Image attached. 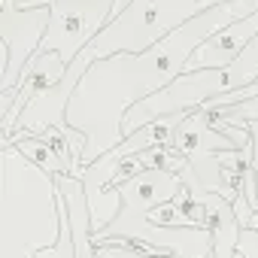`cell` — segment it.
<instances>
[{
	"label": "cell",
	"mask_w": 258,
	"mask_h": 258,
	"mask_svg": "<svg viewBox=\"0 0 258 258\" xmlns=\"http://www.w3.org/2000/svg\"><path fill=\"white\" fill-rule=\"evenodd\" d=\"M58 179L16 146L0 149V258H37L61 240Z\"/></svg>",
	"instance_id": "2"
},
{
	"label": "cell",
	"mask_w": 258,
	"mask_h": 258,
	"mask_svg": "<svg viewBox=\"0 0 258 258\" xmlns=\"http://www.w3.org/2000/svg\"><path fill=\"white\" fill-rule=\"evenodd\" d=\"M188 164V170L179 176L182 185L191 191V198H204L207 191H216L228 201L225 191V179H222V164H219V152H231L237 149L225 134H219L210 124V118L198 109L179 118L176 131H173V143H170Z\"/></svg>",
	"instance_id": "6"
},
{
	"label": "cell",
	"mask_w": 258,
	"mask_h": 258,
	"mask_svg": "<svg viewBox=\"0 0 258 258\" xmlns=\"http://www.w3.org/2000/svg\"><path fill=\"white\" fill-rule=\"evenodd\" d=\"M97 258H152V255L127 246V243H106V246L97 249Z\"/></svg>",
	"instance_id": "13"
},
{
	"label": "cell",
	"mask_w": 258,
	"mask_h": 258,
	"mask_svg": "<svg viewBox=\"0 0 258 258\" xmlns=\"http://www.w3.org/2000/svg\"><path fill=\"white\" fill-rule=\"evenodd\" d=\"M52 13L46 0H0V91L10 94L37 58Z\"/></svg>",
	"instance_id": "5"
},
{
	"label": "cell",
	"mask_w": 258,
	"mask_h": 258,
	"mask_svg": "<svg viewBox=\"0 0 258 258\" xmlns=\"http://www.w3.org/2000/svg\"><path fill=\"white\" fill-rule=\"evenodd\" d=\"M249 131V146H252V167H255V179H258V121L246 124Z\"/></svg>",
	"instance_id": "16"
},
{
	"label": "cell",
	"mask_w": 258,
	"mask_h": 258,
	"mask_svg": "<svg viewBox=\"0 0 258 258\" xmlns=\"http://www.w3.org/2000/svg\"><path fill=\"white\" fill-rule=\"evenodd\" d=\"M255 37H258V13L249 16V19H243V22H234V25L216 31L210 40H204V43L195 49V55L188 58L185 73H198V70H225V67H231V64L240 58V52H243Z\"/></svg>",
	"instance_id": "9"
},
{
	"label": "cell",
	"mask_w": 258,
	"mask_h": 258,
	"mask_svg": "<svg viewBox=\"0 0 258 258\" xmlns=\"http://www.w3.org/2000/svg\"><path fill=\"white\" fill-rule=\"evenodd\" d=\"M210 7L213 4L207 0H127V7L112 16L85 55L91 61L112 55H143L191 19L204 16Z\"/></svg>",
	"instance_id": "4"
},
{
	"label": "cell",
	"mask_w": 258,
	"mask_h": 258,
	"mask_svg": "<svg viewBox=\"0 0 258 258\" xmlns=\"http://www.w3.org/2000/svg\"><path fill=\"white\" fill-rule=\"evenodd\" d=\"M228 25H234L231 0H219L204 16L191 19L143 55H112L94 61L67 106V124L88 140L82 152V170L124 143L127 109L176 82L185 73L195 49Z\"/></svg>",
	"instance_id": "1"
},
{
	"label": "cell",
	"mask_w": 258,
	"mask_h": 258,
	"mask_svg": "<svg viewBox=\"0 0 258 258\" xmlns=\"http://www.w3.org/2000/svg\"><path fill=\"white\" fill-rule=\"evenodd\" d=\"M225 79H228V94L252 88L258 82V37L240 52V58L231 67H225Z\"/></svg>",
	"instance_id": "11"
},
{
	"label": "cell",
	"mask_w": 258,
	"mask_h": 258,
	"mask_svg": "<svg viewBox=\"0 0 258 258\" xmlns=\"http://www.w3.org/2000/svg\"><path fill=\"white\" fill-rule=\"evenodd\" d=\"M201 201L207 207V228L213 234V258H237V243L243 228L234 216V204L216 191H207Z\"/></svg>",
	"instance_id": "10"
},
{
	"label": "cell",
	"mask_w": 258,
	"mask_h": 258,
	"mask_svg": "<svg viewBox=\"0 0 258 258\" xmlns=\"http://www.w3.org/2000/svg\"><path fill=\"white\" fill-rule=\"evenodd\" d=\"M182 179L170 170H143L118 191L121 210L112 225L91 234L94 246L127 243L152 258H213L210 228H152L149 213L182 195Z\"/></svg>",
	"instance_id": "3"
},
{
	"label": "cell",
	"mask_w": 258,
	"mask_h": 258,
	"mask_svg": "<svg viewBox=\"0 0 258 258\" xmlns=\"http://www.w3.org/2000/svg\"><path fill=\"white\" fill-rule=\"evenodd\" d=\"M234 216H237V222H240L243 231H258V210H252L243 195L234 201Z\"/></svg>",
	"instance_id": "14"
},
{
	"label": "cell",
	"mask_w": 258,
	"mask_h": 258,
	"mask_svg": "<svg viewBox=\"0 0 258 258\" xmlns=\"http://www.w3.org/2000/svg\"><path fill=\"white\" fill-rule=\"evenodd\" d=\"M237 255H243V258H258V231H243V234H240Z\"/></svg>",
	"instance_id": "15"
},
{
	"label": "cell",
	"mask_w": 258,
	"mask_h": 258,
	"mask_svg": "<svg viewBox=\"0 0 258 258\" xmlns=\"http://www.w3.org/2000/svg\"><path fill=\"white\" fill-rule=\"evenodd\" d=\"M64 73H67V64H64L61 55H55V52L37 55V58L25 67L19 85H16L10 94H4V100H0V112H4V137H13V134H16V124H19L22 112H25L43 91H49L52 85H58V82L64 79Z\"/></svg>",
	"instance_id": "8"
},
{
	"label": "cell",
	"mask_w": 258,
	"mask_h": 258,
	"mask_svg": "<svg viewBox=\"0 0 258 258\" xmlns=\"http://www.w3.org/2000/svg\"><path fill=\"white\" fill-rule=\"evenodd\" d=\"M46 4L52 22L37 55L55 52L70 67L112 22V16L127 7V0H46Z\"/></svg>",
	"instance_id": "7"
},
{
	"label": "cell",
	"mask_w": 258,
	"mask_h": 258,
	"mask_svg": "<svg viewBox=\"0 0 258 258\" xmlns=\"http://www.w3.org/2000/svg\"><path fill=\"white\" fill-rule=\"evenodd\" d=\"M16 149L34 164V167H40V170H46L49 176H67V170H64V164L58 161V155L40 140V137H31V140H22V143H16Z\"/></svg>",
	"instance_id": "12"
}]
</instances>
